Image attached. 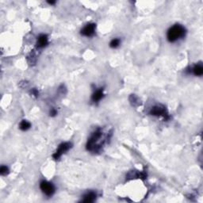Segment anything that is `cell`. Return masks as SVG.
<instances>
[{"mask_svg": "<svg viewBox=\"0 0 203 203\" xmlns=\"http://www.w3.org/2000/svg\"><path fill=\"white\" fill-rule=\"evenodd\" d=\"M48 44H49V38H48V36L45 35V34H40V35L38 37V38H37V48L41 49V48L45 47Z\"/></svg>", "mask_w": 203, "mask_h": 203, "instance_id": "7", "label": "cell"}, {"mask_svg": "<svg viewBox=\"0 0 203 203\" xmlns=\"http://www.w3.org/2000/svg\"><path fill=\"white\" fill-rule=\"evenodd\" d=\"M150 114L153 116H157V117H163L165 120L169 119V116H168V112H167L166 109L163 106L158 105L152 108L150 111Z\"/></svg>", "mask_w": 203, "mask_h": 203, "instance_id": "3", "label": "cell"}, {"mask_svg": "<svg viewBox=\"0 0 203 203\" xmlns=\"http://www.w3.org/2000/svg\"><path fill=\"white\" fill-rule=\"evenodd\" d=\"M71 147H72V144H71V143H68V142H64V143H62L61 144H60V145H59L57 150H56V152H55L54 154H53V158H54L55 159H58L60 157H61V156L64 154V153H65L66 152H68V151L71 149Z\"/></svg>", "mask_w": 203, "mask_h": 203, "instance_id": "5", "label": "cell"}, {"mask_svg": "<svg viewBox=\"0 0 203 203\" xmlns=\"http://www.w3.org/2000/svg\"><path fill=\"white\" fill-rule=\"evenodd\" d=\"M55 2H49V3L52 5V4H55Z\"/></svg>", "mask_w": 203, "mask_h": 203, "instance_id": "16", "label": "cell"}, {"mask_svg": "<svg viewBox=\"0 0 203 203\" xmlns=\"http://www.w3.org/2000/svg\"><path fill=\"white\" fill-rule=\"evenodd\" d=\"M8 168L6 166H2L1 167V169H0V173L2 175H7L8 174Z\"/></svg>", "mask_w": 203, "mask_h": 203, "instance_id": "13", "label": "cell"}, {"mask_svg": "<svg viewBox=\"0 0 203 203\" xmlns=\"http://www.w3.org/2000/svg\"><path fill=\"white\" fill-rule=\"evenodd\" d=\"M56 114H57V111H56L55 109H53V110L50 111V115L51 116H55V115H56Z\"/></svg>", "mask_w": 203, "mask_h": 203, "instance_id": "15", "label": "cell"}, {"mask_svg": "<svg viewBox=\"0 0 203 203\" xmlns=\"http://www.w3.org/2000/svg\"><path fill=\"white\" fill-rule=\"evenodd\" d=\"M30 126H31V124H30L29 121H26V120H23L19 125V128L20 130H21L22 131H26L28 130L30 128Z\"/></svg>", "mask_w": 203, "mask_h": 203, "instance_id": "11", "label": "cell"}, {"mask_svg": "<svg viewBox=\"0 0 203 203\" xmlns=\"http://www.w3.org/2000/svg\"><path fill=\"white\" fill-rule=\"evenodd\" d=\"M95 24H87L85 27H83L81 30V34L84 37H92L95 34Z\"/></svg>", "mask_w": 203, "mask_h": 203, "instance_id": "6", "label": "cell"}, {"mask_svg": "<svg viewBox=\"0 0 203 203\" xmlns=\"http://www.w3.org/2000/svg\"><path fill=\"white\" fill-rule=\"evenodd\" d=\"M120 43H121L120 39L118 38L113 39V40L111 41V43H110V46H111V48H113V49H116V48H117L120 45Z\"/></svg>", "mask_w": 203, "mask_h": 203, "instance_id": "12", "label": "cell"}, {"mask_svg": "<svg viewBox=\"0 0 203 203\" xmlns=\"http://www.w3.org/2000/svg\"><path fill=\"white\" fill-rule=\"evenodd\" d=\"M193 73L195 75L198 76H201L203 74V68L201 64H197L196 66H194V68H193Z\"/></svg>", "mask_w": 203, "mask_h": 203, "instance_id": "10", "label": "cell"}, {"mask_svg": "<svg viewBox=\"0 0 203 203\" xmlns=\"http://www.w3.org/2000/svg\"><path fill=\"white\" fill-rule=\"evenodd\" d=\"M40 190L47 196H52L55 192L54 186L48 181H42L40 184Z\"/></svg>", "mask_w": 203, "mask_h": 203, "instance_id": "4", "label": "cell"}, {"mask_svg": "<svg viewBox=\"0 0 203 203\" xmlns=\"http://www.w3.org/2000/svg\"><path fill=\"white\" fill-rule=\"evenodd\" d=\"M104 96V93H103V89L100 88L99 90H97L92 95V101L94 102H99L102 98H103Z\"/></svg>", "mask_w": 203, "mask_h": 203, "instance_id": "9", "label": "cell"}, {"mask_svg": "<svg viewBox=\"0 0 203 203\" xmlns=\"http://www.w3.org/2000/svg\"><path fill=\"white\" fill-rule=\"evenodd\" d=\"M97 194H95V192H93V191H91V192L87 193L86 194H84L83 198L82 199L83 202H93V201H95V199H96Z\"/></svg>", "mask_w": 203, "mask_h": 203, "instance_id": "8", "label": "cell"}, {"mask_svg": "<svg viewBox=\"0 0 203 203\" xmlns=\"http://www.w3.org/2000/svg\"><path fill=\"white\" fill-rule=\"evenodd\" d=\"M185 33L186 30L183 26L180 25H175L169 29L167 33V37L170 42H175L182 38L185 36Z\"/></svg>", "mask_w": 203, "mask_h": 203, "instance_id": "2", "label": "cell"}, {"mask_svg": "<svg viewBox=\"0 0 203 203\" xmlns=\"http://www.w3.org/2000/svg\"><path fill=\"white\" fill-rule=\"evenodd\" d=\"M102 135L103 133L101 129H98L92 133L87 144L88 150L91 152H98L101 149V146L103 144V142L100 141V139L102 137Z\"/></svg>", "mask_w": 203, "mask_h": 203, "instance_id": "1", "label": "cell"}, {"mask_svg": "<svg viewBox=\"0 0 203 203\" xmlns=\"http://www.w3.org/2000/svg\"><path fill=\"white\" fill-rule=\"evenodd\" d=\"M31 93H32V95H34V96H36V97L38 96V95H39L38 91H37V90H35V89H33V90H32V91H31Z\"/></svg>", "mask_w": 203, "mask_h": 203, "instance_id": "14", "label": "cell"}]
</instances>
